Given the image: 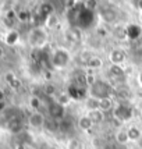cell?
<instances>
[{
	"label": "cell",
	"instance_id": "cell-1",
	"mask_svg": "<svg viewBox=\"0 0 142 149\" xmlns=\"http://www.w3.org/2000/svg\"><path fill=\"white\" fill-rule=\"evenodd\" d=\"M109 92H110V88L107 84L104 82H95L92 84V89H90V93H92V97H96V99H106L109 97Z\"/></svg>",
	"mask_w": 142,
	"mask_h": 149
},
{
	"label": "cell",
	"instance_id": "cell-2",
	"mask_svg": "<svg viewBox=\"0 0 142 149\" xmlns=\"http://www.w3.org/2000/svg\"><path fill=\"white\" fill-rule=\"evenodd\" d=\"M28 121L31 124V127H33V128H40V127L45 125V116H43L40 111H33L32 114L29 116Z\"/></svg>",
	"mask_w": 142,
	"mask_h": 149
},
{
	"label": "cell",
	"instance_id": "cell-3",
	"mask_svg": "<svg viewBox=\"0 0 142 149\" xmlns=\"http://www.w3.org/2000/svg\"><path fill=\"white\" fill-rule=\"evenodd\" d=\"M67 61H68V56H67V53L63 52V50H57V52L54 53V56H53V63L58 67H61V65H65L67 64Z\"/></svg>",
	"mask_w": 142,
	"mask_h": 149
},
{
	"label": "cell",
	"instance_id": "cell-4",
	"mask_svg": "<svg viewBox=\"0 0 142 149\" xmlns=\"http://www.w3.org/2000/svg\"><path fill=\"white\" fill-rule=\"evenodd\" d=\"M49 111H50V116L54 117V118H58V117L63 116L64 113V109H63V104L60 103H52L50 107H49Z\"/></svg>",
	"mask_w": 142,
	"mask_h": 149
},
{
	"label": "cell",
	"instance_id": "cell-5",
	"mask_svg": "<svg viewBox=\"0 0 142 149\" xmlns=\"http://www.w3.org/2000/svg\"><path fill=\"white\" fill-rule=\"evenodd\" d=\"M124 58H125V56L121 50H114L110 54V61L113 63V65H120L124 61Z\"/></svg>",
	"mask_w": 142,
	"mask_h": 149
},
{
	"label": "cell",
	"instance_id": "cell-6",
	"mask_svg": "<svg viewBox=\"0 0 142 149\" xmlns=\"http://www.w3.org/2000/svg\"><path fill=\"white\" fill-rule=\"evenodd\" d=\"M88 117H89L90 120H92V123L96 124V123H100L102 120H103V111L100 110V109H96V110H89V113H88Z\"/></svg>",
	"mask_w": 142,
	"mask_h": 149
},
{
	"label": "cell",
	"instance_id": "cell-7",
	"mask_svg": "<svg viewBox=\"0 0 142 149\" xmlns=\"http://www.w3.org/2000/svg\"><path fill=\"white\" fill-rule=\"evenodd\" d=\"M114 116L117 118H120V120H127L129 116V110H127L124 106H118V107H116V110H114Z\"/></svg>",
	"mask_w": 142,
	"mask_h": 149
},
{
	"label": "cell",
	"instance_id": "cell-8",
	"mask_svg": "<svg viewBox=\"0 0 142 149\" xmlns=\"http://www.w3.org/2000/svg\"><path fill=\"white\" fill-rule=\"evenodd\" d=\"M117 17V14L114 10H110V8H106V10H103L102 11V18L104 19V21H107V22H111V21H114Z\"/></svg>",
	"mask_w": 142,
	"mask_h": 149
},
{
	"label": "cell",
	"instance_id": "cell-9",
	"mask_svg": "<svg viewBox=\"0 0 142 149\" xmlns=\"http://www.w3.org/2000/svg\"><path fill=\"white\" fill-rule=\"evenodd\" d=\"M78 125H79V128H82V130H89L90 127L93 125V123H92V120H90L88 116H84V117L79 118Z\"/></svg>",
	"mask_w": 142,
	"mask_h": 149
},
{
	"label": "cell",
	"instance_id": "cell-10",
	"mask_svg": "<svg viewBox=\"0 0 142 149\" xmlns=\"http://www.w3.org/2000/svg\"><path fill=\"white\" fill-rule=\"evenodd\" d=\"M18 42V32L17 31H10L6 35V43L7 45H15Z\"/></svg>",
	"mask_w": 142,
	"mask_h": 149
},
{
	"label": "cell",
	"instance_id": "cell-11",
	"mask_svg": "<svg viewBox=\"0 0 142 149\" xmlns=\"http://www.w3.org/2000/svg\"><path fill=\"white\" fill-rule=\"evenodd\" d=\"M127 132H128V138L132 139V141H139L142 136V132L138 130V128H135V127H134V128H129Z\"/></svg>",
	"mask_w": 142,
	"mask_h": 149
},
{
	"label": "cell",
	"instance_id": "cell-12",
	"mask_svg": "<svg viewBox=\"0 0 142 149\" xmlns=\"http://www.w3.org/2000/svg\"><path fill=\"white\" fill-rule=\"evenodd\" d=\"M86 106L89 107L90 110H96V109H99V99H96V97H88V100H86Z\"/></svg>",
	"mask_w": 142,
	"mask_h": 149
},
{
	"label": "cell",
	"instance_id": "cell-13",
	"mask_svg": "<svg viewBox=\"0 0 142 149\" xmlns=\"http://www.w3.org/2000/svg\"><path fill=\"white\" fill-rule=\"evenodd\" d=\"M111 107V100L110 97H106V99H100L99 100V109L103 111V110H109Z\"/></svg>",
	"mask_w": 142,
	"mask_h": 149
},
{
	"label": "cell",
	"instance_id": "cell-14",
	"mask_svg": "<svg viewBox=\"0 0 142 149\" xmlns=\"http://www.w3.org/2000/svg\"><path fill=\"white\" fill-rule=\"evenodd\" d=\"M117 141L121 143H125L127 141H129L128 132H127V131H118V132H117Z\"/></svg>",
	"mask_w": 142,
	"mask_h": 149
},
{
	"label": "cell",
	"instance_id": "cell-15",
	"mask_svg": "<svg viewBox=\"0 0 142 149\" xmlns=\"http://www.w3.org/2000/svg\"><path fill=\"white\" fill-rule=\"evenodd\" d=\"M88 65H89V67H92V68H97V67H100V65H102V60H100V58L93 57V58H90V60H89Z\"/></svg>",
	"mask_w": 142,
	"mask_h": 149
},
{
	"label": "cell",
	"instance_id": "cell-16",
	"mask_svg": "<svg viewBox=\"0 0 142 149\" xmlns=\"http://www.w3.org/2000/svg\"><path fill=\"white\" fill-rule=\"evenodd\" d=\"M110 70H111V72H114V75H117V77L118 75H123V70H121L120 65H111Z\"/></svg>",
	"mask_w": 142,
	"mask_h": 149
},
{
	"label": "cell",
	"instance_id": "cell-17",
	"mask_svg": "<svg viewBox=\"0 0 142 149\" xmlns=\"http://www.w3.org/2000/svg\"><path fill=\"white\" fill-rule=\"evenodd\" d=\"M28 17H29V14L26 13V11H22V13H18V18L21 19V21H25V19H28Z\"/></svg>",
	"mask_w": 142,
	"mask_h": 149
},
{
	"label": "cell",
	"instance_id": "cell-18",
	"mask_svg": "<svg viewBox=\"0 0 142 149\" xmlns=\"http://www.w3.org/2000/svg\"><path fill=\"white\" fill-rule=\"evenodd\" d=\"M31 104H32L33 107H38V106H39V100H38V99H32V100H31Z\"/></svg>",
	"mask_w": 142,
	"mask_h": 149
},
{
	"label": "cell",
	"instance_id": "cell-19",
	"mask_svg": "<svg viewBox=\"0 0 142 149\" xmlns=\"http://www.w3.org/2000/svg\"><path fill=\"white\" fill-rule=\"evenodd\" d=\"M3 56H4V49H3V47H1V45H0V58L3 57Z\"/></svg>",
	"mask_w": 142,
	"mask_h": 149
},
{
	"label": "cell",
	"instance_id": "cell-20",
	"mask_svg": "<svg viewBox=\"0 0 142 149\" xmlns=\"http://www.w3.org/2000/svg\"><path fill=\"white\" fill-rule=\"evenodd\" d=\"M136 4H138V6H139V8H142V1H138V3H136Z\"/></svg>",
	"mask_w": 142,
	"mask_h": 149
},
{
	"label": "cell",
	"instance_id": "cell-21",
	"mask_svg": "<svg viewBox=\"0 0 142 149\" xmlns=\"http://www.w3.org/2000/svg\"><path fill=\"white\" fill-rule=\"evenodd\" d=\"M138 142H139V145H141V146H142V136H141V139H139Z\"/></svg>",
	"mask_w": 142,
	"mask_h": 149
}]
</instances>
